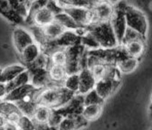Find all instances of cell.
<instances>
[{
	"label": "cell",
	"instance_id": "26",
	"mask_svg": "<svg viewBox=\"0 0 152 130\" xmlns=\"http://www.w3.org/2000/svg\"><path fill=\"white\" fill-rule=\"evenodd\" d=\"M48 56L50 59V64L65 66L67 62V54L65 49H56L53 52H52Z\"/></svg>",
	"mask_w": 152,
	"mask_h": 130
},
{
	"label": "cell",
	"instance_id": "21",
	"mask_svg": "<svg viewBox=\"0 0 152 130\" xmlns=\"http://www.w3.org/2000/svg\"><path fill=\"white\" fill-rule=\"evenodd\" d=\"M54 1L62 7V9L68 7H79L91 9L99 0H54Z\"/></svg>",
	"mask_w": 152,
	"mask_h": 130
},
{
	"label": "cell",
	"instance_id": "18",
	"mask_svg": "<svg viewBox=\"0 0 152 130\" xmlns=\"http://www.w3.org/2000/svg\"><path fill=\"white\" fill-rule=\"evenodd\" d=\"M43 33L46 39V42H51V41H54L66 31V29L60 25L58 22H56L55 20H53L52 23H50L49 25L41 27Z\"/></svg>",
	"mask_w": 152,
	"mask_h": 130
},
{
	"label": "cell",
	"instance_id": "28",
	"mask_svg": "<svg viewBox=\"0 0 152 130\" xmlns=\"http://www.w3.org/2000/svg\"><path fill=\"white\" fill-rule=\"evenodd\" d=\"M63 86L69 91L72 92V93L77 94L79 89V74L73 73L67 75L66 79L63 83Z\"/></svg>",
	"mask_w": 152,
	"mask_h": 130
},
{
	"label": "cell",
	"instance_id": "17",
	"mask_svg": "<svg viewBox=\"0 0 152 130\" xmlns=\"http://www.w3.org/2000/svg\"><path fill=\"white\" fill-rule=\"evenodd\" d=\"M48 76L51 81V86L53 85H62L67 77V72L64 66L50 64L48 69Z\"/></svg>",
	"mask_w": 152,
	"mask_h": 130
},
{
	"label": "cell",
	"instance_id": "37",
	"mask_svg": "<svg viewBox=\"0 0 152 130\" xmlns=\"http://www.w3.org/2000/svg\"><path fill=\"white\" fill-rule=\"evenodd\" d=\"M105 1H108L109 3H117L118 1H120V0H105Z\"/></svg>",
	"mask_w": 152,
	"mask_h": 130
},
{
	"label": "cell",
	"instance_id": "7",
	"mask_svg": "<svg viewBox=\"0 0 152 130\" xmlns=\"http://www.w3.org/2000/svg\"><path fill=\"white\" fill-rule=\"evenodd\" d=\"M78 74H79V89L77 94L81 96H84L88 92L94 89L97 80L88 67L83 68Z\"/></svg>",
	"mask_w": 152,
	"mask_h": 130
},
{
	"label": "cell",
	"instance_id": "23",
	"mask_svg": "<svg viewBox=\"0 0 152 130\" xmlns=\"http://www.w3.org/2000/svg\"><path fill=\"white\" fill-rule=\"evenodd\" d=\"M30 79H31L30 71L26 69V70H24L23 72H21L20 74H19L18 76H16L12 81L6 83L7 89V93L10 90H12L17 87H20V86L30 83Z\"/></svg>",
	"mask_w": 152,
	"mask_h": 130
},
{
	"label": "cell",
	"instance_id": "1",
	"mask_svg": "<svg viewBox=\"0 0 152 130\" xmlns=\"http://www.w3.org/2000/svg\"><path fill=\"white\" fill-rule=\"evenodd\" d=\"M74 96V93L66 89L64 86L53 85L40 89L35 95V100L38 105L56 109L66 105Z\"/></svg>",
	"mask_w": 152,
	"mask_h": 130
},
{
	"label": "cell",
	"instance_id": "13",
	"mask_svg": "<svg viewBox=\"0 0 152 130\" xmlns=\"http://www.w3.org/2000/svg\"><path fill=\"white\" fill-rule=\"evenodd\" d=\"M55 48L66 49L74 45L81 44V36L76 33L75 31L66 30L59 38L50 42Z\"/></svg>",
	"mask_w": 152,
	"mask_h": 130
},
{
	"label": "cell",
	"instance_id": "9",
	"mask_svg": "<svg viewBox=\"0 0 152 130\" xmlns=\"http://www.w3.org/2000/svg\"><path fill=\"white\" fill-rule=\"evenodd\" d=\"M54 13L47 7H44L37 10L29 19L26 20L25 22L34 26L44 27L54 20Z\"/></svg>",
	"mask_w": 152,
	"mask_h": 130
},
{
	"label": "cell",
	"instance_id": "6",
	"mask_svg": "<svg viewBox=\"0 0 152 130\" xmlns=\"http://www.w3.org/2000/svg\"><path fill=\"white\" fill-rule=\"evenodd\" d=\"M92 23L95 22H106L110 21L113 15L114 7L110 3L105 0H99L91 8Z\"/></svg>",
	"mask_w": 152,
	"mask_h": 130
},
{
	"label": "cell",
	"instance_id": "38",
	"mask_svg": "<svg viewBox=\"0 0 152 130\" xmlns=\"http://www.w3.org/2000/svg\"><path fill=\"white\" fill-rule=\"evenodd\" d=\"M26 1L27 2V4H28L29 6H31V4H33L34 1H36V0H26Z\"/></svg>",
	"mask_w": 152,
	"mask_h": 130
},
{
	"label": "cell",
	"instance_id": "3",
	"mask_svg": "<svg viewBox=\"0 0 152 130\" xmlns=\"http://www.w3.org/2000/svg\"><path fill=\"white\" fill-rule=\"evenodd\" d=\"M124 12L127 27L135 30L145 36L148 31V22L145 15L140 10L131 6H126Z\"/></svg>",
	"mask_w": 152,
	"mask_h": 130
},
{
	"label": "cell",
	"instance_id": "12",
	"mask_svg": "<svg viewBox=\"0 0 152 130\" xmlns=\"http://www.w3.org/2000/svg\"><path fill=\"white\" fill-rule=\"evenodd\" d=\"M23 114L15 102L2 99L0 102V116L6 121L15 123Z\"/></svg>",
	"mask_w": 152,
	"mask_h": 130
},
{
	"label": "cell",
	"instance_id": "40",
	"mask_svg": "<svg viewBox=\"0 0 152 130\" xmlns=\"http://www.w3.org/2000/svg\"><path fill=\"white\" fill-rule=\"evenodd\" d=\"M1 71H2V70L0 69V76H1Z\"/></svg>",
	"mask_w": 152,
	"mask_h": 130
},
{
	"label": "cell",
	"instance_id": "10",
	"mask_svg": "<svg viewBox=\"0 0 152 130\" xmlns=\"http://www.w3.org/2000/svg\"><path fill=\"white\" fill-rule=\"evenodd\" d=\"M34 43V40L33 38V35L27 32L26 30L17 27L13 32V44L14 46L18 52L20 53L26 47Z\"/></svg>",
	"mask_w": 152,
	"mask_h": 130
},
{
	"label": "cell",
	"instance_id": "29",
	"mask_svg": "<svg viewBox=\"0 0 152 130\" xmlns=\"http://www.w3.org/2000/svg\"><path fill=\"white\" fill-rule=\"evenodd\" d=\"M7 1L11 7L26 20L30 7L26 0H7Z\"/></svg>",
	"mask_w": 152,
	"mask_h": 130
},
{
	"label": "cell",
	"instance_id": "8",
	"mask_svg": "<svg viewBox=\"0 0 152 130\" xmlns=\"http://www.w3.org/2000/svg\"><path fill=\"white\" fill-rule=\"evenodd\" d=\"M120 84V79H114L110 77H103L97 81L94 90L104 100L109 98L116 90Z\"/></svg>",
	"mask_w": 152,
	"mask_h": 130
},
{
	"label": "cell",
	"instance_id": "30",
	"mask_svg": "<svg viewBox=\"0 0 152 130\" xmlns=\"http://www.w3.org/2000/svg\"><path fill=\"white\" fill-rule=\"evenodd\" d=\"M144 41H145V36H143L140 33L136 32L135 30H132V29L127 27L126 32L124 33V37H123L121 45H125V44L132 43V42H144Z\"/></svg>",
	"mask_w": 152,
	"mask_h": 130
},
{
	"label": "cell",
	"instance_id": "11",
	"mask_svg": "<svg viewBox=\"0 0 152 130\" xmlns=\"http://www.w3.org/2000/svg\"><path fill=\"white\" fill-rule=\"evenodd\" d=\"M40 89H37L35 88L34 85H32L31 83L20 86V87H17L12 90H10L8 93L7 94L6 98L4 99L5 100L7 101H11V102H18V101H21L24 99H26V97L34 94L36 91H38Z\"/></svg>",
	"mask_w": 152,
	"mask_h": 130
},
{
	"label": "cell",
	"instance_id": "15",
	"mask_svg": "<svg viewBox=\"0 0 152 130\" xmlns=\"http://www.w3.org/2000/svg\"><path fill=\"white\" fill-rule=\"evenodd\" d=\"M0 15L15 25H20L25 22L24 18L11 7L7 0H0Z\"/></svg>",
	"mask_w": 152,
	"mask_h": 130
},
{
	"label": "cell",
	"instance_id": "2",
	"mask_svg": "<svg viewBox=\"0 0 152 130\" xmlns=\"http://www.w3.org/2000/svg\"><path fill=\"white\" fill-rule=\"evenodd\" d=\"M85 29L96 39L102 49H111L119 45L110 21L91 23Z\"/></svg>",
	"mask_w": 152,
	"mask_h": 130
},
{
	"label": "cell",
	"instance_id": "22",
	"mask_svg": "<svg viewBox=\"0 0 152 130\" xmlns=\"http://www.w3.org/2000/svg\"><path fill=\"white\" fill-rule=\"evenodd\" d=\"M51 113H52V108L44 105H38L34 110V113L32 118L35 123L47 124L50 118Z\"/></svg>",
	"mask_w": 152,
	"mask_h": 130
},
{
	"label": "cell",
	"instance_id": "20",
	"mask_svg": "<svg viewBox=\"0 0 152 130\" xmlns=\"http://www.w3.org/2000/svg\"><path fill=\"white\" fill-rule=\"evenodd\" d=\"M102 111V105L91 104V105H83L82 110V116L86 121H92L98 118Z\"/></svg>",
	"mask_w": 152,
	"mask_h": 130
},
{
	"label": "cell",
	"instance_id": "5",
	"mask_svg": "<svg viewBox=\"0 0 152 130\" xmlns=\"http://www.w3.org/2000/svg\"><path fill=\"white\" fill-rule=\"evenodd\" d=\"M63 11L66 13L80 28H85L92 23V14L90 8L68 7H64Z\"/></svg>",
	"mask_w": 152,
	"mask_h": 130
},
{
	"label": "cell",
	"instance_id": "32",
	"mask_svg": "<svg viewBox=\"0 0 152 130\" xmlns=\"http://www.w3.org/2000/svg\"><path fill=\"white\" fill-rule=\"evenodd\" d=\"M16 126L19 130H35L34 121L33 118L25 115H22L18 118Z\"/></svg>",
	"mask_w": 152,
	"mask_h": 130
},
{
	"label": "cell",
	"instance_id": "39",
	"mask_svg": "<svg viewBox=\"0 0 152 130\" xmlns=\"http://www.w3.org/2000/svg\"><path fill=\"white\" fill-rule=\"evenodd\" d=\"M149 115H150V117L152 118V103H151V105L149 107Z\"/></svg>",
	"mask_w": 152,
	"mask_h": 130
},
{
	"label": "cell",
	"instance_id": "25",
	"mask_svg": "<svg viewBox=\"0 0 152 130\" xmlns=\"http://www.w3.org/2000/svg\"><path fill=\"white\" fill-rule=\"evenodd\" d=\"M54 20L58 22L60 25H62L66 30H72V31H76L80 27L75 24V22L72 19V18L64 11L56 14L54 15Z\"/></svg>",
	"mask_w": 152,
	"mask_h": 130
},
{
	"label": "cell",
	"instance_id": "14",
	"mask_svg": "<svg viewBox=\"0 0 152 130\" xmlns=\"http://www.w3.org/2000/svg\"><path fill=\"white\" fill-rule=\"evenodd\" d=\"M82 115H72L63 118L59 125L57 126V130H78L80 127L87 123Z\"/></svg>",
	"mask_w": 152,
	"mask_h": 130
},
{
	"label": "cell",
	"instance_id": "33",
	"mask_svg": "<svg viewBox=\"0 0 152 130\" xmlns=\"http://www.w3.org/2000/svg\"><path fill=\"white\" fill-rule=\"evenodd\" d=\"M103 99L97 94V92L94 89L88 92L86 95L83 96V105H91V104H98L102 105Z\"/></svg>",
	"mask_w": 152,
	"mask_h": 130
},
{
	"label": "cell",
	"instance_id": "16",
	"mask_svg": "<svg viewBox=\"0 0 152 130\" xmlns=\"http://www.w3.org/2000/svg\"><path fill=\"white\" fill-rule=\"evenodd\" d=\"M41 53H42L41 47L39 46V44H37L34 42L32 44L26 47L20 53H19V55H20V58L23 63L26 67L32 64L38 57H39V55Z\"/></svg>",
	"mask_w": 152,
	"mask_h": 130
},
{
	"label": "cell",
	"instance_id": "27",
	"mask_svg": "<svg viewBox=\"0 0 152 130\" xmlns=\"http://www.w3.org/2000/svg\"><path fill=\"white\" fill-rule=\"evenodd\" d=\"M122 46L128 56L138 59L144 50V42H132Z\"/></svg>",
	"mask_w": 152,
	"mask_h": 130
},
{
	"label": "cell",
	"instance_id": "31",
	"mask_svg": "<svg viewBox=\"0 0 152 130\" xmlns=\"http://www.w3.org/2000/svg\"><path fill=\"white\" fill-rule=\"evenodd\" d=\"M81 44L86 49H90V51H93V50H97L100 49V45L98 44V42L96 41V39L86 30L85 33H83L81 36Z\"/></svg>",
	"mask_w": 152,
	"mask_h": 130
},
{
	"label": "cell",
	"instance_id": "34",
	"mask_svg": "<svg viewBox=\"0 0 152 130\" xmlns=\"http://www.w3.org/2000/svg\"><path fill=\"white\" fill-rule=\"evenodd\" d=\"M7 94V84L0 81V99H4Z\"/></svg>",
	"mask_w": 152,
	"mask_h": 130
},
{
	"label": "cell",
	"instance_id": "36",
	"mask_svg": "<svg viewBox=\"0 0 152 130\" xmlns=\"http://www.w3.org/2000/svg\"><path fill=\"white\" fill-rule=\"evenodd\" d=\"M6 120L0 116V130H4V125H5Z\"/></svg>",
	"mask_w": 152,
	"mask_h": 130
},
{
	"label": "cell",
	"instance_id": "4",
	"mask_svg": "<svg viewBox=\"0 0 152 130\" xmlns=\"http://www.w3.org/2000/svg\"><path fill=\"white\" fill-rule=\"evenodd\" d=\"M126 6L127 5L124 2H120L119 4H117V6L114 7L113 15L110 20L119 45H121L122 44L124 33L127 29L125 12H124Z\"/></svg>",
	"mask_w": 152,
	"mask_h": 130
},
{
	"label": "cell",
	"instance_id": "19",
	"mask_svg": "<svg viewBox=\"0 0 152 130\" xmlns=\"http://www.w3.org/2000/svg\"><path fill=\"white\" fill-rule=\"evenodd\" d=\"M26 70V67L22 64H13L6 67L1 71L0 81L4 83H8L12 81L16 76H18L21 72Z\"/></svg>",
	"mask_w": 152,
	"mask_h": 130
},
{
	"label": "cell",
	"instance_id": "35",
	"mask_svg": "<svg viewBox=\"0 0 152 130\" xmlns=\"http://www.w3.org/2000/svg\"><path fill=\"white\" fill-rule=\"evenodd\" d=\"M4 130H19L16 124L15 123H12V122H5L4 125Z\"/></svg>",
	"mask_w": 152,
	"mask_h": 130
},
{
	"label": "cell",
	"instance_id": "24",
	"mask_svg": "<svg viewBox=\"0 0 152 130\" xmlns=\"http://www.w3.org/2000/svg\"><path fill=\"white\" fill-rule=\"evenodd\" d=\"M139 62L137 58H132V57H125L124 59L119 61L116 63V67L120 70V72L122 73H130L138 67Z\"/></svg>",
	"mask_w": 152,
	"mask_h": 130
}]
</instances>
